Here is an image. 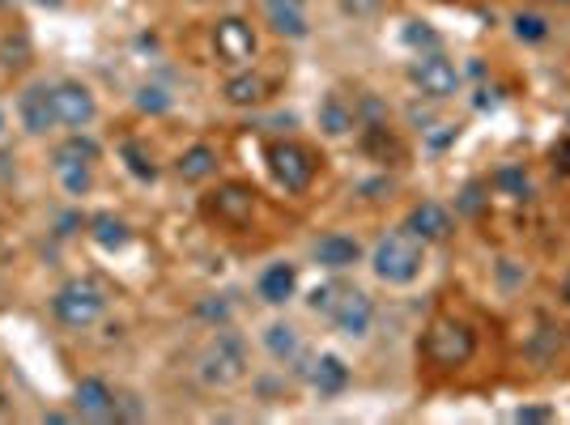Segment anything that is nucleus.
I'll list each match as a JSON object with an SVG mask.
<instances>
[{
	"label": "nucleus",
	"instance_id": "f257e3e1",
	"mask_svg": "<svg viewBox=\"0 0 570 425\" xmlns=\"http://www.w3.org/2000/svg\"><path fill=\"white\" fill-rule=\"evenodd\" d=\"M191 370H196V383H200L205 392H235L238 383H247V375H252V349H247V340L226 324V328H214V336L200 345Z\"/></svg>",
	"mask_w": 570,
	"mask_h": 425
},
{
	"label": "nucleus",
	"instance_id": "f03ea898",
	"mask_svg": "<svg viewBox=\"0 0 570 425\" xmlns=\"http://www.w3.org/2000/svg\"><path fill=\"white\" fill-rule=\"evenodd\" d=\"M366 268H371V277L387 289H404V285H413L422 277V268H426V243L422 238H413L409 230H387V235L375 238V247L366 251Z\"/></svg>",
	"mask_w": 570,
	"mask_h": 425
},
{
	"label": "nucleus",
	"instance_id": "7ed1b4c3",
	"mask_svg": "<svg viewBox=\"0 0 570 425\" xmlns=\"http://www.w3.org/2000/svg\"><path fill=\"white\" fill-rule=\"evenodd\" d=\"M111 307V294L95 277H69L51 294V319L69 332H90L102 324V315Z\"/></svg>",
	"mask_w": 570,
	"mask_h": 425
},
{
	"label": "nucleus",
	"instance_id": "20e7f679",
	"mask_svg": "<svg viewBox=\"0 0 570 425\" xmlns=\"http://www.w3.org/2000/svg\"><path fill=\"white\" fill-rule=\"evenodd\" d=\"M476 354V332L464 324V319H434L426 332H422V357L439 370H460L469 366Z\"/></svg>",
	"mask_w": 570,
	"mask_h": 425
},
{
	"label": "nucleus",
	"instance_id": "39448f33",
	"mask_svg": "<svg viewBox=\"0 0 570 425\" xmlns=\"http://www.w3.org/2000/svg\"><path fill=\"white\" fill-rule=\"evenodd\" d=\"M72 417L98 425L124 422V396L102 375H81L72 387Z\"/></svg>",
	"mask_w": 570,
	"mask_h": 425
},
{
	"label": "nucleus",
	"instance_id": "423d86ee",
	"mask_svg": "<svg viewBox=\"0 0 570 425\" xmlns=\"http://www.w3.org/2000/svg\"><path fill=\"white\" fill-rule=\"evenodd\" d=\"M268 170H273L277 188H285L289 196H303L315 184V158H311L307 145L298 141L268 145Z\"/></svg>",
	"mask_w": 570,
	"mask_h": 425
},
{
	"label": "nucleus",
	"instance_id": "0eeeda50",
	"mask_svg": "<svg viewBox=\"0 0 570 425\" xmlns=\"http://www.w3.org/2000/svg\"><path fill=\"white\" fill-rule=\"evenodd\" d=\"M409 81L417 86V95L434 98V102H448V98L460 95V69H455L443 51H422V56H413Z\"/></svg>",
	"mask_w": 570,
	"mask_h": 425
},
{
	"label": "nucleus",
	"instance_id": "6e6552de",
	"mask_svg": "<svg viewBox=\"0 0 570 425\" xmlns=\"http://www.w3.org/2000/svg\"><path fill=\"white\" fill-rule=\"evenodd\" d=\"M289 375L303 378L320 401H336V396H345V387H350V378H354L341 354H307L294 370H289Z\"/></svg>",
	"mask_w": 570,
	"mask_h": 425
},
{
	"label": "nucleus",
	"instance_id": "1a4fd4ad",
	"mask_svg": "<svg viewBox=\"0 0 570 425\" xmlns=\"http://www.w3.org/2000/svg\"><path fill=\"white\" fill-rule=\"evenodd\" d=\"M375 319H380V307H375V298L366 294V289H345L341 294V303L336 310L328 315V328L341 336V340H366L371 332H375Z\"/></svg>",
	"mask_w": 570,
	"mask_h": 425
},
{
	"label": "nucleus",
	"instance_id": "9d476101",
	"mask_svg": "<svg viewBox=\"0 0 570 425\" xmlns=\"http://www.w3.org/2000/svg\"><path fill=\"white\" fill-rule=\"evenodd\" d=\"M51 107H56V119H60V128H69V132H86L90 123L98 119V98L95 90L86 86V81H56L51 86Z\"/></svg>",
	"mask_w": 570,
	"mask_h": 425
},
{
	"label": "nucleus",
	"instance_id": "9b49d317",
	"mask_svg": "<svg viewBox=\"0 0 570 425\" xmlns=\"http://www.w3.org/2000/svg\"><path fill=\"white\" fill-rule=\"evenodd\" d=\"M311 264L320 268V273H328V277H341V273H350L357 264H366V247H362V238L350 235V230H328V235H320L311 243Z\"/></svg>",
	"mask_w": 570,
	"mask_h": 425
},
{
	"label": "nucleus",
	"instance_id": "f8f14e48",
	"mask_svg": "<svg viewBox=\"0 0 570 425\" xmlns=\"http://www.w3.org/2000/svg\"><path fill=\"white\" fill-rule=\"evenodd\" d=\"M214 51L226 65H235V69H252V60L261 51V39H256V30H252L247 18H222L214 26Z\"/></svg>",
	"mask_w": 570,
	"mask_h": 425
},
{
	"label": "nucleus",
	"instance_id": "ddd939ff",
	"mask_svg": "<svg viewBox=\"0 0 570 425\" xmlns=\"http://www.w3.org/2000/svg\"><path fill=\"white\" fill-rule=\"evenodd\" d=\"M261 349L273 357L277 366H285V370H294V366L311 354L307 332L298 328L294 319H268L261 328Z\"/></svg>",
	"mask_w": 570,
	"mask_h": 425
},
{
	"label": "nucleus",
	"instance_id": "4468645a",
	"mask_svg": "<svg viewBox=\"0 0 570 425\" xmlns=\"http://www.w3.org/2000/svg\"><path fill=\"white\" fill-rule=\"evenodd\" d=\"M404 230L413 238H422L426 247L434 243H448L455 235V212L443 200H417L413 209L404 212Z\"/></svg>",
	"mask_w": 570,
	"mask_h": 425
},
{
	"label": "nucleus",
	"instance_id": "2eb2a0df",
	"mask_svg": "<svg viewBox=\"0 0 570 425\" xmlns=\"http://www.w3.org/2000/svg\"><path fill=\"white\" fill-rule=\"evenodd\" d=\"M205 212L222 221V226H247L252 217H256V191L247 188V184H222L217 191H209V200H205Z\"/></svg>",
	"mask_w": 570,
	"mask_h": 425
},
{
	"label": "nucleus",
	"instance_id": "dca6fc26",
	"mask_svg": "<svg viewBox=\"0 0 570 425\" xmlns=\"http://www.w3.org/2000/svg\"><path fill=\"white\" fill-rule=\"evenodd\" d=\"M18 123H22L26 137H51L60 128L56 119V107H51V86H26L18 95Z\"/></svg>",
	"mask_w": 570,
	"mask_h": 425
},
{
	"label": "nucleus",
	"instance_id": "f3484780",
	"mask_svg": "<svg viewBox=\"0 0 570 425\" xmlns=\"http://www.w3.org/2000/svg\"><path fill=\"white\" fill-rule=\"evenodd\" d=\"M256 298L264 307H285L298 298V264L294 260H273L261 268L256 277Z\"/></svg>",
	"mask_w": 570,
	"mask_h": 425
},
{
	"label": "nucleus",
	"instance_id": "a211bd4d",
	"mask_svg": "<svg viewBox=\"0 0 570 425\" xmlns=\"http://www.w3.org/2000/svg\"><path fill=\"white\" fill-rule=\"evenodd\" d=\"M264 26H268L277 39L303 43L311 34L307 4H303V0H264Z\"/></svg>",
	"mask_w": 570,
	"mask_h": 425
},
{
	"label": "nucleus",
	"instance_id": "6ab92c4d",
	"mask_svg": "<svg viewBox=\"0 0 570 425\" xmlns=\"http://www.w3.org/2000/svg\"><path fill=\"white\" fill-rule=\"evenodd\" d=\"M315 123H320V132H324L328 141H345V137H354L357 128H362V123H357V107L345 95H336V90L320 98Z\"/></svg>",
	"mask_w": 570,
	"mask_h": 425
},
{
	"label": "nucleus",
	"instance_id": "aec40b11",
	"mask_svg": "<svg viewBox=\"0 0 570 425\" xmlns=\"http://www.w3.org/2000/svg\"><path fill=\"white\" fill-rule=\"evenodd\" d=\"M217 166H222V154H217V145L209 141H191L179 158H175V175L184 179V184H209L217 175Z\"/></svg>",
	"mask_w": 570,
	"mask_h": 425
},
{
	"label": "nucleus",
	"instance_id": "412c9836",
	"mask_svg": "<svg viewBox=\"0 0 570 425\" xmlns=\"http://www.w3.org/2000/svg\"><path fill=\"white\" fill-rule=\"evenodd\" d=\"M86 235L95 247L102 251H124L128 243H132V226L119 217V212H95L90 221H86Z\"/></svg>",
	"mask_w": 570,
	"mask_h": 425
},
{
	"label": "nucleus",
	"instance_id": "4be33fe9",
	"mask_svg": "<svg viewBox=\"0 0 570 425\" xmlns=\"http://www.w3.org/2000/svg\"><path fill=\"white\" fill-rule=\"evenodd\" d=\"M98 158H102V145L90 132H69L51 149V166H98Z\"/></svg>",
	"mask_w": 570,
	"mask_h": 425
},
{
	"label": "nucleus",
	"instance_id": "5701e85b",
	"mask_svg": "<svg viewBox=\"0 0 570 425\" xmlns=\"http://www.w3.org/2000/svg\"><path fill=\"white\" fill-rule=\"evenodd\" d=\"M264 95H268V86H264L261 72H252V69L230 72L226 86H222V98H226L230 107H261Z\"/></svg>",
	"mask_w": 570,
	"mask_h": 425
},
{
	"label": "nucleus",
	"instance_id": "b1692460",
	"mask_svg": "<svg viewBox=\"0 0 570 425\" xmlns=\"http://www.w3.org/2000/svg\"><path fill=\"white\" fill-rule=\"evenodd\" d=\"M490 188L499 191V196H507V200H528L532 196V179H528V170L520 162H507L490 175Z\"/></svg>",
	"mask_w": 570,
	"mask_h": 425
},
{
	"label": "nucleus",
	"instance_id": "393cba45",
	"mask_svg": "<svg viewBox=\"0 0 570 425\" xmlns=\"http://www.w3.org/2000/svg\"><path fill=\"white\" fill-rule=\"evenodd\" d=\"M511 34H515L520 43H528V48H537V43H546V39H549V18H546V13L523 9V13H515V18H511Z\"/></svg>",
	"mask_w": 570,
	"mask_h": 425
},
{
	"label": "nucleus",
	"instance_id": "a878e982",
	"mask_svg": "<svg viewBox=\"0 0 570 425\" xmlns=\"http://www.w3.org/2000/svg\"><path fill=\"white\" fill-rule=\"evenodd\" d=\"M119 158H124V166H128V170H132L141 184H154V179H158L154 154H149L141 141H124V145H119Z\"/></svg>",
	"mask_w": 570,
	"mask_h": 425
},
{
	"label": "nucleus",
	"instance_id": "bb28decb",
	"mask_svg": "<svg viewBox=\"0 0 570 425\" xmlns=\"http://www.w3.org/2000/svg\"><path fill=\"white\" fill-rule=\"evenodd\" d=\"M51 170L65 196H90L95 188V166H51Z\"/></svg>",
	"mask_w": 570,
	"mask_h": 425
},
{
	"label": "nucleus",
	"instance_id": "cd10ccee",
	"mask_svg": "<svg viewBox=\"0 0 570 425\" xmlns=\"http://www.w3.org/2000/svg\"><path fill=\"white\" fill-rule=\"evenodd\" d=\"M345 289H350V285L341 281L336 273H333V281L315 285V289H311V294H307L311 315H324V319H328V315H333V310H336V303H341V294H345Z\"/></svg>",
	"mask_w": 570,
	"mask_h": 425
},
{
	"label": "nucleus",
	"instance_id": "c85d7f7f",
	"mask_svg": "<svg viewBox=\"0 0 570 425\" xmlns=\"http://www.w3.org/2000/svg\"><path fill=\"white\" fill-rule=\"evenodd\" d=\"M196 319H205L209 328H226V324H235V307H230L222 294H205V298L196 303Z\"/></svg>",
	"mask_w": 570,
	"mask_h": 425
},
{
	"label": "nucleus",
	"instance_id": "c756f323",
	"mask_svg": "<svg viewBox=\"0 0 570 425\" xmlns=\"http://www.w3.org/2000/svg\"><path fill=\"white\" fill-rule=\"evenodd\" d=\"M132 102H137V111H145V116H163V111H170V95L163 90V86H141Z\"/></svg>",
	"mask_w": 570,
	"mask_h": 425
},
{
	"label": "nucleus",
	"instance_id": "7c9ffc66",
	"mask_svg": "<svg viewBox=\"0 0 570 425\" xmlns=\"http://www.w3.org/2000/svg\"><path fill=\"white\" fill-rule=\"evenodd\" d=\"M383 4L387 0H341V13L350 18V22H371V18H380Z\"/></svg>",
	"mask_w": 570,
	"mask_h": 425
},
{
	"label": "nucleus",
	"instance_id": "2f4dec72",
	"mask_svg": "<svg viewBox=\"0 0 570 425\" xmlns=\"http://www.w3.org/2000/svg\"><path fill=\"white\" fill-rule=\"evenodd\" d=\"M485 188H490V184H469V188L460 191V200H455V217H476L481 205H485V196H481Z\"/></svg>",
	"mask_w": 570,
	"mask_h": 425
},
{
	"label": "nucleus",
	"instance_id": "473e14b6",
	"mask_svg": "<svg viewBox=\"0 0 570 425\" xmlns=\"http://www.w3.org/2000/svg\"><path fill=\"white\" fill-rule=\"evenodd\" d=\"M549 413L546 408H520V413H515V422H546Z\"/></svg>",
	"mask_w": 570,
	"mask_h": 425
},
{
	"label": "nucleus",
	"instance_id": "72a5a7b5",
	"mask_svg": "<svg viewBox=\"0 0 570 425\" xmlns=\"http://www.w3.org/2000/svg\"><path fill=\"white\" fill-rule=\"evenodd\" d=\"M9 413H13V401H9V392H4V387H0V422H4V417H9Z\"/></svg>",
	"mask_w": 570,
	"mask_h": 425
},
{
	"label": "nucleus",
	"instance_id": "f704fd0d",
	"mask_svg": "<svg viewBox=\"0 0 570 425\" xmlns=\"http://www.w3.org/2000/svg\"><path fill=\"white\" fill-rule=\"evenodd\" d=\"M562 303H567V307H570V273H567V277H562Z\"/></svg>",
	"mask_w": 570,
	"mask_h": 425
},
{
	"label": "nucleus",
	"instance_id": "c9c22d12",
	"mask_svg": "<svg viewBox=\"0 0 570 425\" xmlns=\"http://www.w3.org/2000/svg\"><path fill=\"white\" fill-rule=\"evenodd\" d=\"M4 132H9V111L0 107V137H4Z\"/></svg>",
	"mask_w": 570,
	"mask_h": 425
},
{
	"label": "nucleus",
	"instance_id": "e433bc0d",
	"mask_svg": "<svg viewBox=\"0 0 570 425\" xmlns=\"http://www.w3.org/2000/svg\"><path fill=\"white\" fill-rule=\"evenodd\" d=\"M546 4H558V9H570V0H546Z\"/></svg>",
	"mask_w": 570,
	"mask_h": 425
}]
</instances>
